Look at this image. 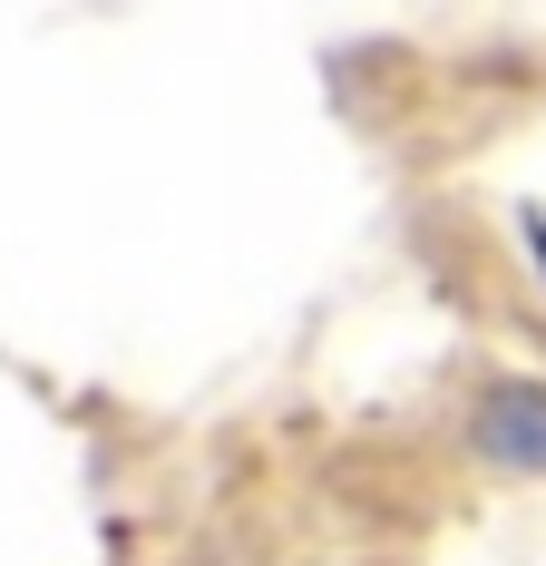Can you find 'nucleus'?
Masks as SVG:
<instances>
[{
	"label": "nucleus",
	"mask_w": 546,
	"mask_h": 566,
	"mask_svg": "<svg viewBox=\"0 0 546 566\" xmlns=\"http://www.w3.org/2000/svg\"><path fill=\"white\" fill-rule=\"evenodd\" d=\"M469 450L497 479H546V381H489L469 410Z\"/></svg>",
	"instance_id": "f257e3e1"
}]
</instances>
